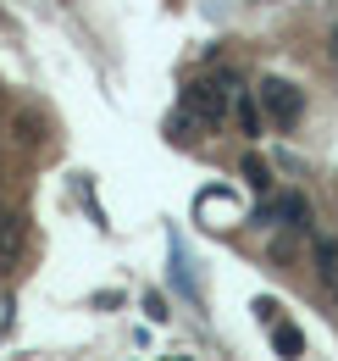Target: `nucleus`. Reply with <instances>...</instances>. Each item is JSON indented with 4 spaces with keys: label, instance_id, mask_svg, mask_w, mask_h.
Returning <instances> with one entry per match:
<instances>
[{
    "label": "nucleus",
    "instance_id": "9d476101",
    "mask_svg": "<svg viewBox=\"0 0 338 361\" xmlns=\"http://www.w3.org/2000/svg\"><path fill=\"white\" fill-rule=\"evenodd\" d=\"M255 312H261V322H266V328H272V322H277V317H283V306H277V300H255Z\"/></svg>",
    "mask_w": 338,
    "mask_h": 361
},
{
    "label": "nucleus",
    "instance_id": "f257e3e1",
    "mask_svg": "<svg viewBox=\"0 0 338 361\" xmlns=\"http://www.w3.org/2000/svg\"><path fill=\"white\" fill-rule=\"evenodd\" d=\"M233 100H239V78L233 73H216V78H194L189 90H183V106L206 123V128H222L227 123V111H233Z\"/></svg>",
    "mask_w": 338,
    "mask_h": 361
},
{
    "label": "nucleus",
    "instance_id": "9b49d317",
    "mask_svg": "<svg viewBox=\"0 0 338 361\" xmlns=\"http://www.w3.org/2000/svg\"><path fill=\"white\" fill-rule=\"evenodd\" d=\"M327 56L338 61V23H333V34H327Z\"/></svg>",
    "mask_w": 338,
    "mask_h": 361
},
{
    "label": "nucleus",
    "instance_id": "20e7f679",
    "mask_svg": "<svg viewBox=\"0 0 338 361\" xmlns=\"http://www.w3.org/2000/svg\"><path fill=\"white\" fill-rule=\"evenodd\" d=\"M23 245H28V217H17V212H6L0 217V278L17 267V256H23Z\"/></svg>",
    "mask_w": 338,
    "mask_h": 361
},
{
    "label": "nucleus",
    "instance_id": "f8f14e48",
    "mask_svg": "<svg viewBox=\"0 0 338 361\" xmlns=\"http://www.w3.org/2000/svg\"><path fill=\"white\" fill-rule=\"evenodd\" d=\"M333 295H338V283H333Z\"/></svg>",
    "mask_w": 338,
    "mask_h": 361
},
{
    "label": "nucleus",
    "instance_id": "7ed1b4c3",
    "mask_svg": "<svg viewBox=\"0 0 338 361\" xmlns=\"http://www.w3.org/2000/svg\"><path fill=\"white\" fill-rule=\"evenodd\" d=\"M194 217L206 228H233L239 217H244V206L227 195V189H200V200H194Z\"/></svg>",
    "mask_w": 338,
    "mask_h": 361
},
{
    "label": "nucleus",
    "instance_id": "39448f33",
    "mask_svg": "<svg viewBox=\"0 0 338 361\" xmlns=\"http://www.w3.org/2000/svg\"><path fill=\"white\" fill-rule=\"evenodd\" d=\"M261 223H277V228H305V223H311V206H305V195H277V200H266Z\"/></svg>",
    "mask_w": 338,
    "mask_h": 361
},
{
    "label": "nucleus",
    "instance_id": "1a4fd4ad",
    "mask_svg": "<svg viewBox=\"0 0 338 361\" xmlns=\"http://www.w3.org/2000/svg\"><path fill=\"white\" fill-rule=\"evenodd\" d=\"M17 139H23V145H39V139H44V123L34 117V111H23V117H17Z\"/></svg>",
    "mask_w": 338,
    "mask_h": 361
},
{
    "label": "nucleus",
    "instance_id": "6e6552de",
    "mask_svg": "<svg viewBox=\"0 0 338 361\" xmlns=\"http://www.w3.org/2000/svg\"><path fill=\"white\" fill-rule=\"evenodd\" d=\"M244 178H250V189H272V167L261 156H244Z\"/></svg>",
    "mask_w": 338,
    "mask_h": 361
},
{
    "label": "nucleus",
    "instance_id": "423d86ee",
    "mask_svg": "<svg viewBox=\"0 0 338 361\" xmlns=\"http://www.w3.org/2000/svg\"><path fill=\"white\" fill-rule=\"evenodd\" d=\"M272 345H277V356H283V361H299V350H305V334H299L294 322H283V317H277V322H272Z\"/></svg>",
    "mask_w": 338,
    "mask_h": 361
},
{
    "label": "nucleus",
    "instance_id": "f03ea898",
    "mask_svg": "<svg viewBox=\"0 0 338 361\" xmlns=\"http://www.w3.org/2000/svg\"><path fill=\"white\" fill-rule=\"evenodd\" d=\"M255 100H261V111H266L272 128H294L299 117H305V94H299V84H289V78H261V84H255Z\"/></svg>",
    "mask_w": 338,
    "mask_h": 361
},
{
    "label": "nucleus",
    "instance_id": "0eeeda50",
    "mask_svg": "<svg viewBox=\"0 0 338 361\" xmlns=\"http://www.w3.org/2000/svg\"><path fill=\"white\" fill-rule=\"evenodd\" d=\"M233 111H239V128H244V134H261V100H255V94H244L239 90V100H233Z\"/></svg>",
    "mask_w": 338,
    "mask_h": 361
}]
</instances>
